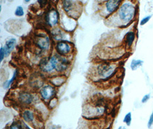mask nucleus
Here are the masks:
<instances>
[{
    "instance_id": "nucleus-17",
    "label": "nucleus",
    "mask_w": 153,
    "mask_h": 129,
    "mask_svg": "<svg viewBox=\"0 0 153 129\" xmlns=\"http://www.w3.org/2000/svg\"><path fill=\"white\" fill-rule=\"evenodd\" d=\"M134 38H135V34H134V32H128L127 34V35H126V43H127L128 47H130L132 45V44L134 41Z\"/></svg>"
},
{
    "instance_id": "nucleus-23",
    "label": "nucleus",
    "mask_w": 153,
    "mask_h": 129,
    "mask_svg": "<svg viewBox=\"0 0 153 129\" xmlns=\"http://www.w3.org/2000/svg\"><path fill=\"white\" fill-rule=\"evenodd\" d=\"M150 18H151V16H148V17L144 18V19L141 21V25H145V24H146V23L149 21V20L150 19Z\"/></svg>"
},
{
    "instance_id": "nucleus-14",
    "label": "nucleus",
    "mask_w": 153,
    "mask_h": 129,
    "mask_svg": "<svg viewBox=\"0 0 153 129\" xmlns=\"http://www.w3.org/2000/svg\"><path fill=\"white\" fill-rule=\"evenodd\" d=\"M63 6L66 12L70 13L73 9L74 2L71 1H63Z\"/></svg>"
},
{
    "instance_id": "nucleus-10",
    "label": "nucleus",
    "mask_w": 153,
    "mask_h": 129,
    "mask_svg": "<svg viewBox=\"0 0 153 129\" xmlns=\"http://www.w3.org/2000/svg\"><path fill=\"white\" fill-rule=\"evenodd\" d=\"M16 45V40L14 38H12L8 40L6 42L5 47H3L6 57H8L9 56L11 51L14 48Z\"/></svg>"
},
{
    "instance_id": "nucleus-8",
    "label": "nucleus",
    "mask_w": 153,
    "mask_h": 129,
    "mask_svg": "<svg viewBox=\"0 0 153 129\" xmlns=\"http://www.w3.org/2000/svg\"><path fill=\"white\" fill-rule=\"evenodd\" d=\"M56 49L58 52V54L61 56H64L70 52L71 47L66 42L60 41L57 43L56 46Z\"/></svg>"
},
{
    "instance_id": "nucleus-3",
    "label": "nucleus",
    "mask_w": 153,
    "mask_h": 129,
    "mask_svg": "<svg viewBox=\"0 0 153 129\" xmlns=\"http://www.w3.org/2000/svg\"><path fill=\"white\" fill-rule=\"evenodd\" d=\"M134 6L130 3H124L121 6L119 10V15L120 19L125 23L130 21L134 17L135 14Z\"/></svg>"
},
{
    "instance_id": "nucleus-25",
    "label": "nucleus",
    "mask_w": 153,
    "mask_h": 129,
    "mask_svg": "<svg viewBox=\"0 0 153 129\" xmlns=\"http://www.w3.org/2000/svg\"><path fill=\"white\" fill-rule=\"evenodd\" d=\"M153 124V113H152V115L150 116V120H149V123H148V124H149V127H150V126H152V125Z\"/></svg>"
},
{
    "instance_id": "nucleus-26",
    "label": "nucleus",
    "mask_w": 153,
    "mask_h": 129,
    "mask_svg": "<svg viewBox=\"0 0 153 129\" xmlns=\"http://www.w3.org/2000/svg\"><path fill=\"white\" fill-rule=\"evenodd\" d=\"M38 2L40 3V5L42 6L46 5V3H47V1H38Z\"/></svg>"
},
{
    "instance_id": "nucleus-2",
    "label": "nucleus",
    "mask_w": 153,
    "mask_h": 129,
    "mask_svg": "<svg viewBox=\"0 0 153 129\" xmlns=\"http://www.w3.org/2000/svg\"><path fill=\"white\" fill-rule=\"evenodd\" d=\"M116 67L114 65L104 63L99 65L96 68V73L100 80L106 81L110 79L116 72Z\"/></svg>"
},
{
    "instance_id": "nucleus-7",
    "label": "nucleus",
    "mask_w": 153,
    "mask_h": 129,
    "mask_svg": "<svg viewBox=\"0 0 153 129\" xmlns=\"http://www.w3.org/2000/svg\"><path fill=\"white\" fill-rule=\"evenodd\" d=\"M59 16L57 11L55 9H52L46 14V20L48 24L51 27L56 25L59 21Z\"/></svg>"
},
{
    "instance_id": "nucleus-22",
    "label": "nucleus",
    "mask_w": 153,
    "mask_h": 129,
    "mask_svg": "<svg viewBox=\"0 0 153 129\" xmlns=\"http://www.w3.org/2000/svg\"><path fill=\"white\" fill-rule=\"evenodd\" d=\"M5 56V51L3 49V47H2L0 49V61L1 62H2Z\"/></svg>"
},
{
    "instance_id": "nucleus-13",
    "label": "nucleus",
    "mask_w": 153,
    "mask_h": 129,
    "mask_svg": "<svg viewBox=\"0 0 153 129\" xmlns=\"http://www.w3.org/2000/svg\"><path fill=\"white\" fill-rule=\"evenodd\" d=\"M66 78L65 76H57L54 78H52L51 83L55 86H60L65 82Z\"/></svg>"
},
{
    "instance_id": "nucleus-5",
    "label": "nucleus",
    "mask_w": 153,
    "mask_h": 129,
    "mask_svg": "<svg viewBox=\"0 0 153 129\" xmlns=\"http://www.w3.org/2000/svg\"><path fill=\"white\" fill-rule=\"evenodd\" d=\"M35 43L41 49L46 51L50 47V39L48 36L44 34H39L35 37Z\"/></svg>"
},
{
    "instance_id": "nucleus-1",
    "label": "nucleus",
    "mask_w": 153,
    "mask_h": 129,
    "mask_svg": "<svg viewBox=\"0 0 153 129\" xmlns=\"http://www.w3.org/2000/svg\"><path fill=\"white\" fill-rule=\"evenodd\" d=\"M50 63L52 65L53 69L59 73H62L66 71L70 64L69 61L64 57L59 54H56L52 56L50 59Z\"/></svg>"
},
{
    "instance_id": "nucleus-11",
    "label": "nucleus",
    "mask_w": 153,
    "mask_h": 129,
    "mask_svg": "<svg viewBox=\"0 0 153 129\" xmlns=\"http://www.w3.org/2000/svg\"><path fill=\"white\" fill-rule=\"evenodd\" d=\"M120 3H121V1H118V0L108 1L106 3V9L107 11L110 13H112L114 12L119 6V5L120 4Z\"/></svg>"
},
{
    "instance_id": "nucleus-27",
    "label": "nucleus",
    "mask_w": 153,
    "mask_h": 129,
    "mask_svg": "<svg viewBox=\"0 0 153 129\" xmlns=\"http://www.w3.org/2000/svg\"><path fill=\"white\" fill-rule=\"evenodd\" d=\"M125 129V128H124V129Z\"/></svg>"
},
{
    "instance_id": "nucleus-9",
    "label": "nucleus",
    "mask_w": 153,
    "mask_h": 129,
    "mask_svg": "<svg viewBox=\"0 0 153 129\" xmlns=\"http://www.w3.org/2000/svg\"><path fill=\"white\" fill-rule=\"evenodd\" d=\"M39 67L41 71L45 73H50L54 69L50 63L49 59L47 58H44L40 61Z\"/></svg>"
},
{
    "instance_id": "nucleus-18",
    "label": "nucleus",
    "mask_w": 153,
    "mask_h": 129,
    "mask_svg": "<svg viewBox=\"0 0 153 129\" xmlns=\"http://www.w3.org/2000/svg\"><path fill=\"white\" fill-rule=\"evenodd\" d=\"M143 63V62L141 60H134L131 63V68L133 70H136L138 67L141 66Z\"/></svg>"
},
{
    "instance_id": "nucleus-16",
    "label": "nucleus",
    "mask_w": 153,
    "mask_h": 129,
    "mask_svg": "<svg viewBox=\"0 0 153 129\" xmlns=\"http://www.w3.org/2000/svg\"><path fill=\"white\" fill-rule=\"evenodd\" d=\"M53 38L56 40H61L63 38V33L59 29H55L52 32Z\"/></svg>"
},
{
    "instance_id": "nucleus-21",
    "label": "nucleus",
    "mask_w": 153,
    "mask_h": 129,
    "mask_svg": "<svg viewBox=\"0 0 153 129\" xmlns=\"http://www.w3.org/2000/svg\"><path fill=\"white\" fill-rule=\"evenodd\" d=\"M9 129H23V127L21 124L17 122H14L10 126Z\"/></svg>"
},
{
    "instance_id": "nucleus-6",
    "label": "nucleus",
    "mask_w": 153,
    "mask_h": 129,
    "mask_svg": "<svg viewBox=\"0 0 153 129\" xmlns=\"http://www.w3.org/2000/svg\"><path fill=\"white\" fill-rule=\"evenodd\" d=\"M18 100L20 103L23 105L28 106L31 104L34 101L33 95L28 92H21L18 94Z\"/></svg>"
},
{
    "instance_id": "nucleus-12",
    "label": "nucleus",
    "mask_w": 153,
    "mask_h": 129,
    "mask_svg": "<svg viewBox=\"0 0 153 129\" xmlns=\"http://www.w3.org/2000/svg\"><path fill=\"white\" fill-rule=\"evenodd\" d=\"M22 117L24 121L27 123H32L35 119V114L33 111L30 110H26L23 111Z\"/></svg>"
},
{
    "instance_id": "nucleus-19",
    "label": "nucleus",
    "mask_w": 153,
    "mask_h": 129,
    "mask_svg": "<svg viewBox=\"0 0 153 129\" xmlns=\"http://www.w3.org/2000/svg\"><path fill=\"white\" fill-rule=\"evenodd\" d=\"M24 11L23 8L21 6H17L15 11V15L18 17H21L24 16Z\"/></svg>"
},
{
    "instance_id": "nucleus-20",
    "label": "nucleus",
    "mask_w": 153,
    "mask_h": 129,
    "mask_svg": "<svg viewBox=\"0 0 153 129\" xmlns=\"http://www.w3.org/2000/svg\"><path fill=\"white\" fill-rule=\"evenodd\" d=\"M123 122L127 124V126H130L131 122V113H127L124 118Z\"/></svg>"
},
{
    "instance_id": "nucleus-24",
    "label": "nucleus",
    "mask_w": 153,
    "mask_h": 129,
    "mask_svg": "<svg viewBox=\"0 0 153 129\" xmlns=\"http://www.w3.org/2000/svg\"><path fill=\"white\" fill-rule=\"evenodd\" d=\"M149 99H150V95H146L145 96H144V97H143L142 102V103H145V102H146Z\"/></svg>"
},
{
    "instance_id": "nucleus-4",
    "label": "nucleus",
    "mask_w": 153,
    "mask_h": 129,
    "mask_svg": "<svg viewBox=\"0 0 153 129\" xmlns=\"http://www.w3.org/2000/svg\"><path fill=\"white\" fill-rule=\"evenodd\" d=\"M40 94L41 98L44 101L51 100L55 96V87L51 84H46L41 89Z\"/></svg>"
},
{
    "instance_id": "nucleus-15",
    "label": "nucleus",
    "mask_w": 153,
    "mask_h": 129,
    "mask_svg": "<svg viewBox=\"0 0 153 129\" xmlns=\"http://www.w3.org/2000/svg\"><path fill=\"white\" fill-rule=\"evenodd\" d=\"M17 70H15L14 72V73H13V75L12 78H11V79L9 80L6 81L3 84V87L4 89H9V87L11 86V84L14 82V80L16 79V76H17Z\"/></svg>"
}]
</instances>
